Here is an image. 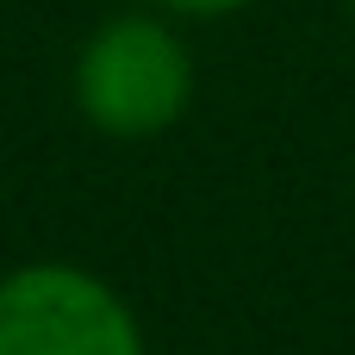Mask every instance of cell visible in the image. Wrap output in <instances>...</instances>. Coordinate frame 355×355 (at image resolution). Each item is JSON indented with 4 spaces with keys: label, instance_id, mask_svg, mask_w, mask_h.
Wrapping results in <instances>:
<instances>
[{
    "label": "cell",
    "instance_id": "obj_1",
    "mask_svg": "<svg viewBox=\"0 0 355 355\" xmlns=\"http://www.w3.org/2000/svg\"><path fill=\"white\" fill-rule=\"evenodd\" d=\"M75 94L100 131L150 137V131L181 119V106L193 94V62H187L181 37L162 31L156 19H112L81 50Z\"/></svg>",
    "mask_w": 355,
    "mask_h": 355
},
{
    "label": "cell",
    "instance_id": "obj_2",
    "mask_svg": "<svg viewBox=\"0 0 355 355\" xmlns=\"http://www.w3.org/2000/svg\"><path fill=\"white\" fill-rule=\"evenodd\" d=\"M0 355H144L125 306L81 268L44 262L0 281Z\"/></svg>",
    "mask_w": 355,
    "mask_h": 355
},
{
    "label": "cell",
    "instance_id": "obj_3",
    "mask_svg": "<svg viewBox=\"0 0 355 355\" xmlns=\"http://www.w3.org/2000/svg\"><path fill=\"white\" fill-rule=\"evenodd\" d=\"M168 6H181V12H225V6H237V0H168Z\"/></svg>",
    "mask_w": 355,
    "mask_h": 355
}]
</instances>
